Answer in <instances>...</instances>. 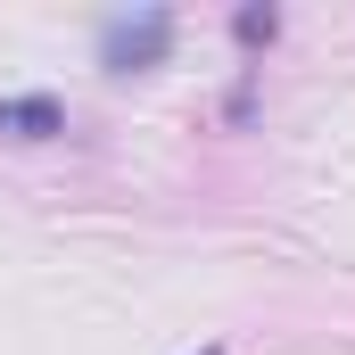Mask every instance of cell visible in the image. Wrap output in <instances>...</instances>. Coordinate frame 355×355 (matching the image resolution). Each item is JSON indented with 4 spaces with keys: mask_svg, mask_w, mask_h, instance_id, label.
I'll return each instance as SVG.
<instances>
[{
    "mask_svg": "<svg viewBox=\"0 0 355 355\" xmlns=\"http://www.w3.org/2000/svg\"><path fill=\"white\" fill-rule=\"evenodd\" d=\"M166 33H174V17H166V8H141V17H116V25L99 33V58H107V67H149V58L166 50Z\"/></svg>",
    "mask_w": 355,
    "mask_h": 355,
    "instance_id": "obj_1",
    "label": "cell"
},
{
    "mask_svg": "<svg viewBox=\"0 0 355 355\" xmlns=\"http://www.w3.org/2000/svg\"><path fill=\"white\" fill-rule=\"evenodd\" d=\"M67 116H58V99H8L0 107V132H17V141H42V132H58Z\"/></svg>",
    "mask_w": 355,
    "mask_h": 355,
    "instance_id": "obj_2",
    "label": "cell"
},
{
    "mask_svg": "<svg viewBox=\"0 0 355 355\" xmlns=\"http://www.w3.org/2000/svg\"><path fill=\"white\" fill-rule=\"evenodd\" d=\"M207 355H215V347H207Z\"/></svg>",
    "mask_w": 355,
    "mask_h": 355,
    "instance_id": "obj_3",
    "label": "cell"
}]
</instances>
